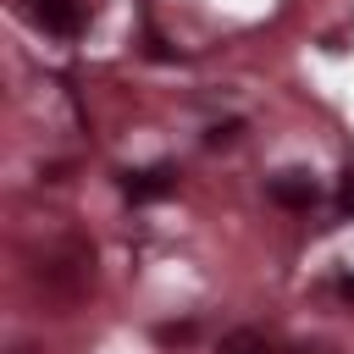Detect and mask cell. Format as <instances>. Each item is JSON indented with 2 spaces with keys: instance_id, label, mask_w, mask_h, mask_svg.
Segmentation results:
<instances>
[{
  "instance_id": "6da1fadb",
  "label": "cell",
  "mask_w": 354,
  "mask_h": 354,
  "mask_svg": "<svg viewBox=\"0 0 354 354\" xmlns=\"http://www.w3.org/2000/svg\"><path fill=\"white\" fill-rule=\"evenodd\" d=\"M28 282L55 304H83L88 288H94V243L83 232H55V238L33 243Z\"/></svg>"
},
{
  "instance_id": "7a4b0ae2",
  "label": "cell",
  "mask_w": 354,
  "mask_h": 354,
  "mask_svg": "<svg viewBox=\"0 0 354 354\" xmlns=\"http://www.w3.org/2000/svg\"><path fill=\"white\" fill-rule=\"evenodd\" d=\"M266 194H271L282 210H310V205H321V183H315L310 171H277V177L266 183Z\"/></svg>"
},
{
  "instance_id": "3957f363",
  "label": "cell",
  "mask_w": 354,
  "mask_h": 354,
  "mask_svg": "<svg viewBox=\"0 0 354 354\" xmlns=\"http://www.w3.org/2000/svg\"><path fill=\"white\" fill-rule=\"evenodd\" d=\"M122 188H127L133 205H149V199H166V194L177 188V171H171V166H144V171H127Z\"/></svg>"
},
{
  "instance_id": "277c9868",
  "label": "cell",
  "mask_w": 354,
  "mask_h": 354,
  "mask_svg": "<svg viewBox=\"0 0 354 354\" xmlns=\"http://www.w3.org/2000/svg\"><path fill=\"white\" fill-rule=\"evenodd\" d=\"M216 354H277V348L266 343V332L238 326V332H227V337H221V348H216Z\"/></svg>"
},
{
  "instance_id": "5b68a950",
  "label": "cell",
  "mask_w": 354,
  "mask_h": 354,
  "mask_svg": "<svg viewBox=\"0 0 354 354\" xmlns=\"http://www.w3.org/2000/svg\"><path fill=\"white\" fill-rule=\"evenodd\" d=\"M343 205H348V210H354V166H348V171H343Z\"/></svg>"
},
{
  "instance_id": "8992f818",
  "label": "cell",
  "mask_w": 354,
  "mask_h": 354,
  "mask_svg": "<svg viewBox=\"0 0 354 354\" xmlns=\"http://www.w3.org/2000/svg\"><path fill=\"white\" fill-rule=\"evenodd\" d=\"M337 293H343V299H354V277H348V282H343V288H337Z\"/></svg>"
},
{
  "instance_id": "52a82bcc",
  "label": "cell",
  "mask_w": 354,
  "mask_h": 354,
  "mask_svg": "<svg viewBox=\"0 0 354 354\" xmlns=\"http://www.w3.org/2000/svg\"><path fill=\"white\" fill-rule=\"evenodd\" d=\"M11 354H39V348H33V343H17V348H11Z\"/></svg>"
}]
</instances>
